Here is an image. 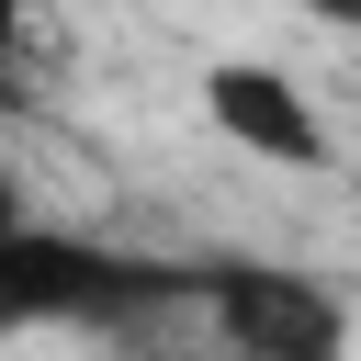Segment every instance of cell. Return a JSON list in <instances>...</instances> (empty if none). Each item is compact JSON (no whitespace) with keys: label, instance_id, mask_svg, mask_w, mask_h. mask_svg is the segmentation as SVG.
Masks as SVG:
<instances>
[{"label":"cell","instance_id":"1","mask_svg":"<svg viewBox=\"0 0 361 361\" xmlns=\"http://www.w3.org/2000/svg\"><path fill=\"white\" fill-rule=\"evenodd\" d=\"M169 316H192V259L113 248V237L34 214V192L0 158V338H113V350H135Z\"/></svg>","mask_w":361,"mask_h":361},{"label":"cell","instance_id":"2","mask_svg":"<svg viewBox=\"0 0 361 361\" xmlns=\"http://www.w3.org/2000/svg\"><path fill=\"white\" fill-rule=\"evenodd\" d=\"M192 316L226 361H350V293L293 259H192Z\"/></svg>","mask_w":361,"mask_h":361},{"label":"cell","instance_id":"3","mask_svg":"<svg viewBox=\"0 0 361 361\" xmlns=\"http://www.w3.org/2000/svg\"><path fill=\"white\" fill-rule=\"evenodd\" d=\"M203 124L259 169H327V124H316L305 79L271 68V56H214L203 68Z\"/></svg>","mask_w":361,"mask_h":361},{"label":"cell","instance_id":"4","mask_svg":"<svg viewBox=\"0 0 361 361\" xmlns=\"http://www.w3.org/2000/svg\"><path fill=\"white\" fill-rule=\"evenodd\" d=\"M23 23H34V0H0V68L23 56Z\"/></svg>","mask_w":361,"mask_h":361},{"label":"cell","instance_id":"5","mask_svg":"<svg viewBox=\"0 0 361 361\" xmlns=\"http://www.w3.org/2000/svg\"><path fill=\"white\" fill-rule=\"evenodd\" d=\"M305 23H361V0H293Z\"/></svg>","mask_w":361,"mask_h":361}]
</instances>
